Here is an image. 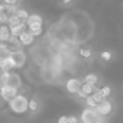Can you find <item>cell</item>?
<instances>
[{"label":"cell","mask_w":123,"mask_h":123,"mask_svg":"<svg viewBox=\"0 0 123 123\" xmlns=\"http://www.w3.org/2000/svg\"><path fill=\"white\" fill-rule=\"evenodd\" d=\"M28 104H29L28 97L19 93L11 101L7 103V106H9L10 111L15 115H25L28 112Z\"/></svg>","instance_id":"1"},{"label":"cell","mask_w":123,"mask_h":123,"mask_svg":"<svg viewBox=\"0 0 123 123\" xmlns=\"http://www.w3.org/2000/svg\"><path fill=\"white\" fill-rule=\"evenodd\" d=\"M18 94H19V89H17L15 87H11V86H7V85L0 87V97H1L6 103L11 101Z\"/></svg>","instance_id":"2"},{"label":"cell","mask_w":123,"mask_h":123,"mask_svg":"<svg viewBox=\"0 0 123 123\" xmlns=\"http://www.w3.org/2000/svg\"><path fill=\"white\" fill-rule=\"evenodd\" d=\"M98 119H99V116H98L97 111L94 109H89V107H86L81 112V116H80L81 123H94Z\"/></svg>","instance_id":"3"},{"label":"cell","mask_w":123,"mask_h":123,"mask_svg":"<svg viewBox=\"0 0 123 123\" xmlns=\"http://www.w3.org/2000/svg\"><path fill=\"white\" fill-rule=\"evenodd\" d=\"M10 57H11V59L13 60L16 69H22V68L25 65V63H27V59H28L27 53H25L23 49L11 53V55H10Z\"/></svg>","instance_id":"4"},{"label":"cell","mask_w":123,"mask_h":123,"mask_svg":"<svg viewBox=\"0 0 123 123\" xmlns=\"http://www.w3.org/2000/svg\"><path fill=\"white\" fill-rule=\"evenodd\" d=\"M112 110H113V105H112V103H111L110 100H107V99H105V100H103L101 103H99V104L97 105V107H95V111H97L98 116H101V117L109 116V115L112 112Z\"/></svg>","instance_id":"5"},{"label":"cell","mask_w":123,"mask_h":123,"mask_svg":"<svg viewBox=\"0 0 123 123\" xmlns=\"http://www.w3.org/2000/svg\"><path fill=\"white\" fill-rule=\"evenodd\" d=\"M81 87H82V81L80 79H76V77H71L65 82L67 91L74 95H77V93L81 91Z\"/></svg>","instance_id":"6"},{"label":"cell","mask_w":123,"mask_h":123,"mask_svg":"<svg viewBox=\"0 0 123 123\" xmlns=\"http://www.w3.org/2000/svg\"><path fill=\"white\" fill-rule=\"evenodd\" d=\"M7 86L15 87V88H17V89H21V87H22V79H21V76H19L18 73H16V71L10 73V75H9V81H7Z\"/></svg>","instance_id":"7"},{"label":"cell","mask_w":123,"mask_h":123,"mask_svg":"<svg viewBox=\"0 0 123 123\" xmlns=\"http://www.w3.org/2000/svg\"><path fill=\"white\" fill-rule=\"evenodd\" d=\"M0 69H1V71H4V73H12L13 70H16L15 63L11 59V57H7L4 60L0 62Z\"/></svg>","instance_id":"8"},{"label":"cell","mask_w":123,"mask_h":123,"mask_svg":"<svg viewBox=\"0 0 123 123\" xmlns=\"http://www.w3.org/2000/svg\"><path fill=\"white\" fill-rule=\"evenodd\" d=\"M18 40H19V42L22 43V46H30V45H33V42L35 41V37L30 34V31L25 30L24 33H22V34L18 36Z\"/></svg>","instance_id":"9"},{"label":"cell","mask_w":123,"mask_h":123,"mask_svg":"<svg viewBox=\"0 0 123 123\" xmlns=\"http://www.w3.org/2000/svg\"><path fill=\"white\" fill-rule=\"evenodd\" d=\"M9 28H10V34L13 37H18L22 33H24L25 30H28L27 23H24V22H22V23H19L17 25H13V27H9Z\"/></svg>","instance_id":"10"},{"label":"cell","mask_w":123,"mask_h":123,"mask_svg":"<svg viewBox=\"0 0 123 123\" xmlns=\"http://www.w3.org/2000/svg\"><path fill=\"white\" fill-rule=\"evenodd\" d=\"M22 43L19 42V40H18V37H11L10 39V41L7 42V49L11 52V53H13V52H17V51H21L22 49Z\"/></svg>","instance_id":"11"},{"label":"cell","mask_w":123,"mask_h":123,"mask_svg":"<svg viewBox=\"0 0 123 123\" xmlns=\"http://www.w3.org/2000/svg\"><path fill=\"white\" fill-rule=\"evenodd\" d=\"M12 37V35L10 34V28L7 24H1L0 25V40L9 42L10 39Z\"/></svg>","instance_id":"12"},{"label":"cell","mask_w":123,"mask_h":123,"mask_svg":"<svg viewBox=\"0 0 123 123\" xmlns=\"http://www.w3.org/2000/svg\"><path fill=\"white\" fill-rule=\"evenodd\" d=\"M81 91H82L87 97H89V95L94 94V93L98 91V88H97V86H94V85H89V83H83V82H82Z\"/></svg>","instance_id":"13"},{"label":"cell","mask_w":123,"mask_h":123,"mask_svg":"<svg viewBox=\"0 0 123 123\" xmlns=\"http://www.w3.org/2000/svg\"><path fill=\"white\" fill-rule=\"evenodd\" d=\"M25 23H27V25L28 24H34V23L43 24V18L40 15H37V13H31V15H29V17H28V19H27Z\"/></svg>","instance_id":"14"},{"label":"cell","mask_w":123,"mask_h":123,"mask_svg":"<svg viewBox=\"0 0 123 123\" xmlns=\"http://www.w3.org/2000/svg\"><path fill=\"white\" fill-rule=\"evenodd\" d=\"M39 109H40V103H39V100L37 99H35V98H31V99H29V104H28V111H30V112H37L39 111Z\"/></svg>","instance_id":"15"},{"label":"cell","mask_w":123,"mask_h":123,"mask_svg":"<svg viewBox=\"0 0 123 123\" xmlns=\"http://www.w3.org/2000/svg\"><path fill=\"white\" fill-rule=\"evenodd\" d=\"M98 94L105 100V99H107L110 95H111V88H110V86H103L101 88H98Z\"/></svg>","instance_id":"16"},{"label":"cell","mask_w":123,"mask_h":123,"mask_svg":"<svg viewBox=\"0 0 123 123\" xmlns=\"http://www.w3.org/2000/svg\"><path fill=\"white\" fill-rule=\"evenodd\" d=\"M16 16L19 18V21L21 22H27V19H28V17H29V12L25 10V9H19L18 7V10H17V12H16Z\"/></svg>","instance_id":"17"},{"label":"cell","mask_w":123,"mask_h":123,"mask_svg":"<svg viewBox=\"0 0 123 123\" xmlns=\"http://www.w3.org/2000/svg\"><path fill=\"white\" fill-rule=\"evenodd\" d=\"M83 83H89V85H97L98 83V76L95 74H87L83 77Z\"/></svg>","instance_id":"18"},{"label":"cell","mask_w":123,"mask_h":123,"mask_svg":"<svg viewBox=\"0 0 123 123\" xmlns=\"http://www.w3.org/2000/svg\"><path fill=\"white\" fill-rule=\"evenodd\" d=\"M4 5H5V4H4ZM17 10H18L17 5H5V13H6L9 17L16 15Z\"/></svg>","instance_id":"19"},{"label":"cell","mask_w":123,"mask_h":123,"mask_svg":"<svg viewBox=\"0 0 123 123\" xmlns=\"http://www.w3.org/2000/svg\"><path fill=\"white\" fill-rule=\"evenodd\" d=\"M79 53H80V57H82L85 59H88V58L92 57V49L88 48V47H82Z\"/></svg>","instance_id":"20"},{"label":"cell","mask_w":123,"mask_h":123,"mask_svg":"<svg viewBox=\"0 0 123 123\" xmlns=\"http://www.w3.org/2000/svg\"><path fill=\"white\" fill-rule=\"evenodd\" d=\"M19 23H22V22L19 21V18H18L16 15L9 17V21H7V25H9V27H13V25H17V24H19Z\"/></svg>","instance_id":"21"},{"label":"cell","mask_w":123,"mask_h":123,"mask_svg":"<svg viewBox=\"0 0 123 123\" xmlns=\"http://www.w3.org/2000/svg\"><path fill=\"white\" fill-rule=\"evenodd\" d=\"M86 105H87V107H89V109H94L95 110V107H97V105H98V103L94 100V98L92 97V95H89L86 100Z\"/></svg>","instance_id":"22"},{"label":"cell","mask_w":123,"mask_h":123,"mask_svg":"<svg viewBox=\"0 0 123 123\" xmlns=\"http://www.w3.org/2000/svg\"><path fill=\"white\" fill-rule=\"evenodd\" d=\"M9 75L10 73H1V75H0V87L3 86H6L7 85V81H9Z\"/></svg>","instance_id":"23"},{"label":"cell","mask_w":123,"mask_h":123,"mask_svg":"<svg viewBox=\"0 0 123 123\" xmlns=\"http://www.w3.org/2000/svg\"><path fill=\"white\" fill-rule=\"evenodd\" d=\"M100 57H101V59H103V60L109 62V60H111L112 54H111V52H110V51H103V52L100 53Z\"/></svg>","instance_id":"24"},{"label":"cell","mask_w":123,"mask_h":123,"mask_svg":"<svg viewBox=\"0 0 123 123\" xmlns=\"http://www.w3.org/2000/svg\"><path fill=\"white\" fill-rule=\"evenodd\" d=\"M10 55H11V52L9 49H1V48H0V62L4 60L7 57H10Z\"/></svg>","instance_id":"25"},{"label":"cell","mask_w":123,"mask_h":123,"mask_svg":"<svg viewBox=\"0 0 123 123\" xmlns=\"http://www.w3.org/2000/svg\"><path fill=\"white\" fill-rule=\"evenodd\" d=\"M7 21H9V16L5 12L0 15V23L1 24H7Z\"/></svg>","instance_id":"26"},{"label":"cell","mask_w":123,"mask_h":123,"mask_svg":"<svg viewBox=\"0 0 123 123\" xmlns=\"http://www.w3.org/2000/svg\"><path fill=\"white\" fill-rule=\"evenodd\" d=\"M79 119L75 117V116H68V119H67V123H77Z\"/></svg>","instance_id":"27"},{"label":"cell","mask_w":123,"mask_h":123,"mask_svg":"<svg viewBox=\"0 0 123 123\" xmlns=\"http://www.w3.org/2000/svg\"><path fill=\"white\" fill-rule=\"evenodd\" d=\"M5 5H16L18 3V0H3Z\"/></svg>","instance_id":"28"},{"label":"cell","mask_w":123,"mask_h":123,"mask_svg":"<svg viewBox=\"0 0 123 123\" xmlns=\"http://www.w3.org/2000/svg\"><path fill=\"white\" fill-rule=\"evenodd\" d=\"M67 119H68V116H60L57 121V123H67Z\"/></svg>","instance_id":"29"},{"label":"cell","mask_w":123,"mask_h":123,"mask_svg":"<svg viewBox=\"0 0 123 123\" xmlns=\"http://www.w3.org/2000/svg\"><path fill=\"white\" fill-rule=\"evenodd\" d=\"M0 48H1V49H7V42L0 40Z\"/></svg>","instance_id":"30"},{"label":"cell","mask_w":123,"mask_h":123,"mask_svg":"<svg viewBox=\"0 0 123 123\" xmlns=\"http://www.w3.org/2000/svg\"><path fill=\"white\" fill-rule=\"evenodd\" d=\"M6 104H7V103H6L1 97H0V109H3V107H4V105H6Z\"/></svg>","instance_id":"31"},{"label":"cell","mask_w":123,"mask_h":123,"mask_svg":"<svg viewBox=\"0 0 123 123\" xmlns=\"http://www.w3.org/2000/svg\"><path fill=\"white\" fill-rule=\"evenodd\" d=\"M5 12V5L4 4H0V15Z\"/></svg>","instance_id":"32"},{"label":"cell","mask_w":123,"mask_h":123,"mask_svg":"<svg viewBox=\"0 0 123 123\" xmlns=\"http://www.w3.org/2000/svg\"><path fill=\"white\" fill-rule=\"evenodd\" d=\"M71 1H73V0H63L64 4H69V3H71Z\"/></svg>","instance_id":"33"},{"label":"cell","mask_w":123,"mask_h":123,"mask_svg":"<svg viewBox=\"0 0 123 123\" xmlns=\"http://www.w3.org/2000/svg\"><path fill=\"white\" fill-rule=\"evenodd\" d=\"M94 123H104V122H103V121H100V119H98V121H95Z\"/></svg>","instance_id":"34"},{"label":"cell","mask_w":123,"mask_h":123,"mask_svg":"<svg viewBox=\"0 0 123 123\" xmlns=\"http://www.w3.org/2000/svg\"><path fill=\"white\" fill-rule=\"evenodd\" d=\"M1 73H3V71H1V69H0V75H1Z\"/></svg>","instance_id":"35"},{"label":"cell","mask_w":123,"mask_h":123,"mask_svg":"<svg viewBox=\"0 0 123 123\" xmlns=\"http://www.w3.org/2000/svg\"><path fill=\"white\" fill-rule=\"evenodd\" d=\"M77 123H81V122H80V121H79V122H77Z\"/></svg>","instance_id":"36"},{"label":"cell","mask_w":123,"mask_h":123,"mask_svg":"<svg viewBox=\"0 0 123 123\" xmlns=\"http://www.w3.org/2000/svg\"><path fill=\"white\" fill-rule=\"evenodd\" d=\"M0 25H1V23H0Z\"/></svg>","instance_id":"37"}]
</instances>
